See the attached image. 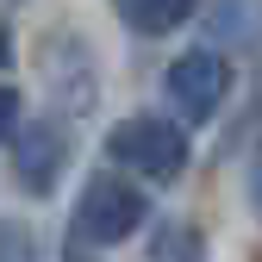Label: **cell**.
I'll return each instance as SVG.
<instances>
[{
    "mask_svg": "<svg viewBox=\"0 0 262 262\" xmlns=\"http://www.w3.org/2000/svg\"><path fill=\"white\" fill-rule=\"evenodd\" d=\"M106 156L125 162V169H138L144 181H181L187 138H181V125H169V119H125V125L106 131Z\"/></svg>",
    "mask_w": 262,
    "mask_h": 262,
    "instance_id": "6da1fadb",
    "label": "cell"
},
{
    "mask_svg": "<svg viewBox=\"0 0 262 262\" xmlns=\"http://www.w3.org/2000/svg\"><path fill=\"white\" fill-rule=\"evenodd\" d=\"M144 212H150V200H144L131 181L94 175V181L81 187V206H75V237H88V244H125V237L144 225Z\"/></svg>",
    "mask_w": 262,
    "mask_h": 262,
    "instance_id": "7a4b0ae2",
    "label": "cell"
},
{
    "mask_svg": "<svg viewBox=\"0 0 262 262\" xmlns=\"http://www.w3.org/2000/svg\"><path fill=\"white\" fill-rule=\"evenodd\" d=\"M162 88H169V100L181 106V119L206 125V119L225 106V94H231V62H225L219 50H187V56L169 62Z\"/></svg>",
    "mask_w": 262,
    "mask_h": 262,
    "instance_id": "3957f363",
    "label": "cell"
},
{
    "mask_svg": "<svg viewBox=\"0 0 262 262\" xmlns=\"http://www.w3.org/2000/svg\"><path fill=\"white\" fill-rule=\"evenodd\" d=\"M62 162H69V138H62V125H56V119H31V131H19V144H13V175H19V187L50 193V187L62 181Z\"/></svg>",
    "mask_w": 262,
    "mask_h": 262,
    "instance_id": "277c9868",
    "label": "cell"
},
{
    "mask_svg": "<svg viewBox=\"0 0 262 262\" xmlns=\"http://www.w3.org/2000/svg\"><path fill=\"white\" fill-rule=\"evenodd\" d=\"M119 19L138 31V38H162V31H175L181 19H193L200 0H113Z\"/></svg>",
    "mask_w": 262,
    "mask_h": 262,
    "instance_id": "5b68a950",
    "label": "cell"
},
{
    "mask_svg": "<svg viewBox=\"0 0 262 262\" xmlns=\"http://www.w3.org/2000/svg\"><path fill=\"white\" fill-rule=\"evenodd\" d=\"M150 256L156 262H206V237H200V225H162Z\"/></svg>",
    "mask_w": 262,
    "mask_h": 262,
    "instance_id": "8992f818",
    "label": "cell"
},
{
    "mask_svg": "<svg viewBox=\"0 0 262 262\" xmlns=\"http://www.w3.org/2000/svg\"><path fill=\"white\" fill-rule=\"evenodd\" d=\"M13 119H19V94H13V88H0V138L13 131Z\"/></svg>",
    "mask_w": 262,
    "mask_h": 262,
    "instance_id": "52a82bcc",
    "label": "cell"
},
{
    "mask_svg": "<svg viewBox=\"0 0 262 262\" xmlns=\"http://www.w3.org/2000/svg\"><path fill=\"white\" fill-rule=\"evenodd\" d=\"M250 200H256V206H262V150H256V156H250Z\"/></svg>",
    "mask_w": 262,
    "mask_h": 262,
    "instance_id": "ba28073f",
    "label": "cell"
},
{
    "mask_svg": "<svg viewBox=\"0 0 262 262\" xmlns=\"http://www.w3.org/2000/svg\"><path fill=\"white\" fill-rule=\"evenodd\" d=\"M7 50H13V38H7V31H0V62H7Z\"/></svg>",
    "mask_w": 262,
    "mask_h": 262,
    "instance_id": "9c48e42d",
    "label": "cell"
}]
</instances>
